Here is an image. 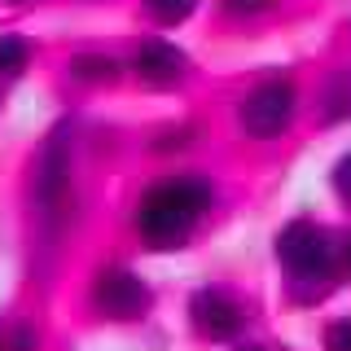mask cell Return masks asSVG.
Listing matches in <instances>:
<instances>
[{"label": "cell", "mask_w": 351, "mask_h": 351, "mask_svg": "<svg viewBox=\"0 0 351 351\" xmlns=\"http://www.w3.org/2000/svg\"><path fill=\"white\" fill-rule=\"evenodd\" d=\"M237 351H268V347H237Z\"/></svg>", "instance_id": "cell-14"}, {"label": "cell", "mask_w": 351, "mask_h": 351, "mask_svg": "<svg viewBox=\"0 0 351 351\" xmlns=\"http://www.w3.org/2000/svg\"><path fill=\"white\" fill-rule=\"evenodd\" d=\"M9 5H27V0H9Z\"/></svg>", "instance_id": "cell-16"}, {"label": "cell", "mask_w": 351, "mask_h": 351, "mask_svg": "<svg viewBox=\"0 0 351 351\" xmlns=\"http://www.w3.org/2000/svg\"><path fill=\"white\" fill-rule=\"evenodd\" d=\"M71 71L80 75V80H88V84H110L119 75V66H114V58H97V53H80V58L71 62Z\"/></svg>", "instance_id": "cell-7"}, {"label": "cell", "mask_w": 351, "mask_h": 351, "mask_svg": "<svg viewBox=\"0 0 351 351\" xmlns=\"http://www.w3.org/2000/svg\"><path fill=\"white\" fill-rule=\"evenodd\" d=\"M93 303H97L101 316H110V321H132V316H141L149 307V290H145L141 277H132L123 268H110L93 285Z\"/></svg>", "instance_id": "cell-4"}, {"label": "cell", "mask_w": 351, "mask_h": 351, "mask_svg": "<svg viewBox=\"0 0 351 351\" xmlns=\"http://www.w3.org/2000/svg\"><path fill=\"white\" fill-rule=\"evenodd\" d=\"M206 202H211V184H206L202 176H176V180L154 184V189L141 197L136 224H141V233H145L149 246L171 250L193 233V224H197V215L206 211Z\"/></svg>", "instance_id": "cell-1"}, {"label": "cell", "mask_w": 351, "mask_h": 351, "mask_svg": "<svg viewBox=\"0 0 351 351\" xmlns=\"http://www.w3.org/2000/svg\"><path fill=\"white\" fill-rule=\"evenodd\" d=\"M334 189L343 202H351V154L347 158H338V167H334Z\"/></svg>", "instance_id": "cell-12"}, {"label": "cell", "mask_w": 351, "mask_h": 351, "mask_svg": "<svg viewBox=\"0 0 351 351\" xmlns=\"http://www.w3.org/2000/svg\"><path fill=\"white\" fill-rule=\"evenodd\" d=\"M294 119V84L290 80H268L241 101V128L250 136H281Z\"/></svg>", "instance_id": "cell-3"}, {"label": "cell", "mask_w": 351, "mask_h": 351, "mask_svg": "<svg viewBox=\"0 0 351 351\" xmlns=\"http://www.w3.org/2000/svg\"><path fill=\"white\" fill-rule=\"evenodd\" d=\"M351 114V75H338L334 88H329V119Z\"/></svg>", "instance_id": "cell-10"}, {"label": "cell", "mask_w": 351, "mask_h": 351, "mask_svg": "<svg viewBox=\"0 0 351 351\" xmlns=\"http://www.w3.org/2000/svg\"><path fill=\"white\" fill-rule=\"evenodd\" d=\"M189 316L202 338H233L241 329V307L224 290H197L189 303Z\"/></svg>", "instance_id": "cell-5"}, {"label": "cell", "mask_w": 351, "mask_h": 351, "mask_svg": "<svg viewBox=\"0 0 351 351\" xmlns=\"http://www.w3.org/2000/svg\"><path fill=\"white\" fill-rule=\"evenodd\" d=\"M149 5V14L158 18V22H167V27H176V22H184L193 14V5L197 0H145Z\"/></svg>", "instance_id": "cell-9"}, {"label": "cell", "mask_w": 351, "mask_h": 351, "mask_svg": "<svg viewBox=\"0 0 351 351\" xmlns=\"http://www.w3.org/2000/svg\"><path fill=\"white\" fill-rule=\"evenodd\" d=\"M27 58H31V49L18 36H0V75H22Z\"/></svg>", "instance_id": "cell-8"}, {"label": "cell", "mask_w": 351, "mask_h": 351, "mask_svg": "<svg viewBox=\"0 0 351 351\" xmlns=\"http://www.w3.org/2000/svg\"><path fill=\"white\" fill-rule=\"evenodd\" d=\"M277 255L290 268L294 277V294L299 299H316L325 294L329 277H334V246H329V233L316 228L312 219H294V224L281 228L277 237Z\"/></svg>", "instance_id": "cell-2"}, {"label": "cell", "mask_w": 351, "mask_h": 351, "mask_svg": "<svg viewBox=\"0 0 351 351\" xmlns=\"http://www.w3.org/2000/svg\"><path fill=\"white\" fill-rule=\"evenodd\" d=\"M272 0H224L228 14H259V9H268Z\"/></svg>", "instance_id": "cell-13"}, {"label": "cell", "mask_w": 351, "mask_h": 351, "mask_svg": "<svg viewBox=\"0 0 351 351\" xmlns=\"http://www.w3.org/2000/svg\"><path fill=\"white\" fill-rule=\"evenodd\" d=\"M325 351H351V316L325 329Z\"/></svg>", "instance_id": "cell-11"}, {"label": "cell", "mask_w": 351, "mask_h": 351, "mask_svg": "<svg viewBox=\"0 0 351 351\" xmlns=\"http://www.w3.org/2000/svg\"><path fill=\"white\" fill-rule=\"evenodd\" d=\"M347 263H351V241H347Z\"/></svg>", "instance_id": "cell-15"}, {"label": "cell", "mask_w": 351, "mask_h": 351, "mask_svg": "<svg viewBox=\"0 0 351 351\" xmlns=\"http://www.w3.org/2000/svg\"><path fill=\"white\" fill-rule=\"evenodd\" d=\"M132 66L149 88H171L184 75V53L167 40H145L136 49V58H132Z\"/></svg>", "instance_id": "cell-6"}]
</instances>
